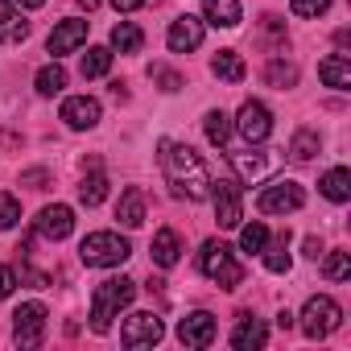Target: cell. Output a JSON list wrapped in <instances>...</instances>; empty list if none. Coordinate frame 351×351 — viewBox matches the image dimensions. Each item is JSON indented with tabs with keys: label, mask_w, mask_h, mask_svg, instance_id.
<instances>
[{
	"label": "cell",
	"mask_w": 351,
	"mask_h": 351,
	"mask_svg": "<svg viewBox=\"0 0 351 351\" xmlns=\"http://www.w3.org/2000/svg\"><path fill=\"white\" fill-rule=\"evenodd\" d=\"M157 165L165 173V182L173 191V199H186V203H203L211 195V169L207 161L191 149V145H178V141H157Z\"/></svg>",
	"instance_id": "cell-1"
},
{
	"label": "cell",
	"mask_w": 351,
	"mask_h": 351,
	"mask_svg": "<svg viewBox=\"0 0 351 351\" xmlns=\"http://www.w3.org/2000/svg\"><path fill=\"white\" fill-rule=\"evenodd\" d=\"M136 298V281L132 277H108L91 289V330L108 335L112 318H120V310H128Z\"/></svg>",
	"instance_id": "cell-2"
},
{
	"label": "cell",
	"mask_w": 351,
	"mask_h": 351,
	"mask_svg": "<svg viewBox=\"0 0 351 351\" xmlns=\"http://www.w3.org/2000/svg\"><path fill=\"white\" fill-rule=\"evenodd\" d=\"M199 269L203 277H211L219 289H240L244 285V265L236 261V248L223 240H207L199 252Z\"/></svg>",
	"instance_id": "cell-3"
},
{
	"label": "cell",
	"mask_w": 351,
	"mask_h": 351,
	"mask_svg": "<svg viewBox=\"0 0 351 351\" xmlns=\"http://www.w3.org/2000/svg\"><path fill=\"white\" fill-rule=\"evenodd\" d=\"M132 256V248H128V240L120 236V232H91L83 244H79V261L87 265V269H116V265H124Z\"/></svg>",
	"instance_id": "cell-4"
},
{
	"label": "cell",
	"mask_w": 351,
	"mask_h": 351,
	"mask_svg": "<svg viewBox=\"0 0 351 351\" xmlns=\"http://www.w3.org/2000/svg\"><path fill=\"white\" fill-rule=\"evenodd\" d=\"M339 326H343V306H339L335 298L314 293V298L302 306V330H306V339H326V335H335Z\"/></svg>",
	"instance_id": "cell-5"
},
{
	"label": "cell",
	"mask_w": 351,
	"mask_h": 351,
	"mask_svg": "<svg viewBox=\"0 0 351 351\" xmlns=\"http://www.w3.org/2000/svg\"><path fill=\"white\" fill-rule=\"evenodd\" d=\"M46 322H50V314H46L42 302H25V306H17V314H13V343H17L21 351L42 347V343H46Z\"/></svg>",
	"instance_id": "cell-6"
},
{
	"label": "cell",
	"mask_w": 351,
	"mask_h": 351,
	"mask_svg": "<svg viewBox=\"0 0 351 351\" xmlns=\"http://www.w3.org/2000/svg\"><path fill=\"white\" fill-rule=\"evenodd\" d=\"M256 207H261V215H289V211H302L306 207V191L293 178H277V182H269L261 191Z\"/></svg>",
	"instance_id": "cell-7"
},
{
	"label": "cell",
	"mask_w": 351,
	"mask_h": 351,
	"mask_svg": "<svg viewBox=\"0 0 351 351\" xmlns=\"http://www.w3.org/2000/svg\"><path fill=\"white\" fill-rule=\"evenodd\" d=\"M211 203H215V223L219 228H240L244 223V195H240V182L236 178H211V195H207Z\"/></svg>",
	"instance_id": "cell-8"
},
{
	"label": "cell",
	"mask_w": 351,
	"mask_h": 351,
	"mask_svg": "<svg viewBox=\"0 0 351 351\" xmlns=\"http://www.w3.org/2000/svg\"><path fill=\"white\" fill-rule=\"evenodd\" d=\"M161 335H165V322L153 314V310H136V314H128L124 318V326H120V343L124 347H153V343H161Z\"/></svg>",
	"instance_id": "cell-9"
},
{
	"label": "cell",
	"mask_w": 351,
	"mask_h": 351,
	"mask_svg": "<svg viewBox=\"0 0 351 351\" xmlns=\"http://www.w3.org/2000/svg\"><path fill=\"white\" fill-rule=\"evenodd\" d=\"M236 128L248 145H265L269 132H273V112L261 104V99H244L240 112H236Z\"/></svg>",
	"instance_id": "cell-10"
},
{
	"label": "cell",
	"mask_w": 351,
	"mask_h": 351,
	"mask_svg": "<svg viewBox=\"0 0 351 351\" xmlns=\"http://www.w3.org/2000/svg\"><path fill=\"white\" fill-rule=\"evenodd\" d=\"M203 38H207V25L199 21V17H178V21H169V29H165V46H169V54H191V50H199L203 46Z\"/></svg>",
	"instance_id": "cell-11"
},
{
	"label": "cell",
	"mask_w": 351,
	"mask_h": 351,
	"mask_svg": "<svg viewBox=\"0 0 351 351\" xmlns=\"http://www.w3.org/2000/svg\"><path fill=\"white\" fill-rule=\"evenodd\" d=\"M87 29H91V21L66 17V21H58V25L50 29V38H46V50H50L54 58H62V54H71V50H79V46L87 42Z\"/></svg>",
	"instance_id": "cell-12"
},
{
	"label": "cell",
	"mask_w": 351,
	"mask_h": 351,
	"mask_svg": "<svg viewBox=\"0 0 351 351\" xmlns=\"http://www.w3.org/2000/svg\"><path fill=\"white\" fill-rule=\"evenodd\" d=\"M34 232L46 236V240H66L75 232V211L66 203H54V207H42L38 219H34Z\"/></svg>",
	"instance_id": "cell-13"
},
{
	"label": "cell",
	"mask_w": 351,
	"mask_h": 351,
	"mask_svg": "<svg viewBox=\"0 0 351 351\" xmlns=\"http://www.w3.org/2000/svg\"><path fill=\"white\" fill-rule=\"evenodd\" d=\"M215 335H219V326H215V314H207V310H195V314H186V318L178 322L182 347H211Z\"/></svg>",
	"instance_id": "cell-14"
},
{
	"label": "cell",
	"mask_w": 351,
	"mask_h": 351,
	"mask_svg": "<svg viewBox=\"0 0 351 351\" xmlns=\"http://www.w3.org/2000/svg\"><path fill=\"white\" fill-rule=\"evenodd\" d=\"M99 99H91V95H71V99H62V120H66V128H75V132H87V128H95L99 124Z\"/></svg>",
	"instance_id": "cell-15"
},
{
	"label": "cell",
	"mask_w": 351,
	"mask_h": 351,
	"mask_svg": "<svg viewBox=\"0 0 351 351\" xmlns=\"http://www.w3.org/2000/svg\"><path fill=\"white\" fill-rule=\"evenodd\" d=\"M269 343V326L261 322V318H252V314H240V322H236V330H232V347L236 351H256V347H265Z\"/></svg>",
	"instance_id": "cell-16"
},
{
	"label": "cell",
	"mask_w": 351,
	"mask_h": 351,
	"mask_svg": "<svg viewBox=\"0 0 351 351\" xmlns=\"http://www.w3.org/2000/svg\"><path fill=\"white\" fill-rule=\"evenodd\" d=\"M203 25H215V29H236L244 21L240 13V0H203Z\"/></svg>",
	"instance_id": "cell-17"
},
{
	"label": "cell",
	"mask_w": 351,
	"mask_h": 351,
	"mask_svg": "<svg viewBox=\"0 0 351 351\" xmlns=\"http://www.w3.org/2000/svg\"><path fill=\"white\" fill-rule=\"evenodd\" d=\"M318 79L335 91H351V58L347 54H326L318 62Z\"/></svg>",
	"instance_id": "cell-18"
},
{
	"label": "cell",
	"mask_w": 351,
	"mask_h": 351,
	"mask_svg": "<svg viewBox=\"0 0 351 351\" xmlns=\"http://www.w3.org/2000/svg\"><path fill=\"white\" fill-rule=\"evenodd\" d=\"M178 261H182V236L173 232V228H161V232L153 236V265L173 269Z\"/></svg>",
	"instance_id": "cell-19"
},
{
	"label": "cell",
	"mask_w": 351,
	"mask_h": 351,
	"mask_svg": "<svg viewBox=\"0 0 351 351\" xmlns=\"http://www.w3.org/2000/svg\"><path fill=\"white\" fill-rule=\"evenodd\" d=\"M228 157H232V169H236L240 182H256V178H265V169H269V157L252 153V145H248V153H228Z\"/></svg>",
	"instance_id": "cell-20"
},
{
	"label": "cell",
	"mask_w": 351,
	"mask_h": 351,
	"mask_svg": "<svg viewBox=\"0 0 351 351\" xmlns=\"http://www.w3.org/2000/svg\"><path fill=\"white\" fill-rule=\"evenodd\" d=\"M116 219H120L124 228H141V223H145V191H141V186H128V191L120 195Z\"/></svg>",
	"instance_id": "cell-21"
},
{
	"label": "cell",
	"mask_w": 351,
	"mask_h": 351,
	"mask_svg": "<svg viewBox=\"0 0 351 351\" xmlns=\"http://www.w3.org/2000/svg\"><path fill=\"white\" fill-rule=\"evenodd\" d=\"M211 75L223 79V83H244L248 66H244V58H240L236 50H219V54L211 58Z\"/></svg>",
	"instance_id": "cell-22"
},
{
	"label": "cell",
	"mask_w": 351,
	"mask_h": 351,
	"mask_svg": "<svg viewBox=\"0 0 351 351\" xmlns=\"http://www.w3.org/2000/svg\"><path fill=\"white\" fill-rule=\"evenodd\" d=\"M261 261H265L269 273H289V265H293V256H289V232H281L277 240H269L261 248Z\"/></svg>",
	"instance_id": "cell-23"
},
{
	"label": "cell",
	"mask_w": 351,
	"mask_h": 351,
	"mask_svg": "<svg viewBox=\"0 0 351 351\" xmlns=\"http://www.w3.org/2000/svg\"><path fill=\"white\" fill-rule=\"evenodd\" d=\"M318 191H322L330 203H347V199H351V173H347L343 165L326 169V173H322V182H318Z\"/></svg>",
	"instance_id": "cell-24"
},
{
	"label": "cell",
	"mask_w": 351,
	"mask_h": 351,
	"mask_svg": "<svg viewBox=\"0 0 351 351\" xmlns=\"http://www.w3.org/2000/svg\"><path fill=\"white\" fill-rule=\"evenodd\" d=\"M34 87H38V95H58V91L66 87V71H62V62H58V58L46 62V66L34 75Z\"/></svg>",
	"instance_id": "cell-25"
},
{
	"label": "cell",
	"mask_w": 351,
	"mask_h": 351,
	"mask_svg": "<svg viewBox=\"0 0 351 351\" xmlns=\"http://www.w3.org/2000/svg\"><path fill=\"white\" fill-rule=\"evenodd\" d=\"M203 132H207V141H211L215 149H223V145L232 141V116H228V112H219V108H211V112H207V120H203Z\"/></svg>",
	"instance_id": "cell-26"
},
{
	"label": "cell",
	"mask_w": 351,
	"mask_h": 351,
	"mask_svg": "<svg viewBox=\"0 0 351 351\" xmlns=\"http://www.w3.org/2000/svg\"><path fill=\"white\" fill-rule=\"evenodd\" d=\"M29 38V21L21 17V13H0V46H17V42H25Z\"/></svg>",
	"instance_id": "cell-27"
},
{
	"label": "cell",
	"mask_w": 351,
	"mask_h": 351,
	"mask_svg": "<svg viewBox=\"0 0 351 351\" xmlns=\"http://www.w3.org/2000/svg\"><path fill=\"white\" fill-rule=\"evenodd\" d=\"M104 199H108V178H104L99 169H91L87 178L79 182V203H83V207H99Z\"/></svg>",
	"instance_id": "cell-28"
},
{
	"label": "cell",
	"mask_w": 351,
	"mask_h": 351,
	"mask_svg": "<svg viewBox=\"0 0 351 351\" xmlns=\"http://www.w3.org/2000/svg\"><path fill=\"white\" fill-rule=\"evenodd\" d=\"M141 42H145V34H141V25H132V21H120V25L112 29V50H120V54H136Z\"/></svg>",
	"instance_id": "cell-29"
},
{
	"label": "cell",
	"mask_w": 351,
	"mask_h": 351,
	"mask_svg": "<svg viewBox=\"0 0 351 351\" xmlns=\"http://www.w3.org/2000/svg\"><path fill=\"white\" fill-rule=\"evenodd\" d=\"M265 83H269V87L289 91V87H298V66H293V62H285V58H273V62L265 66Z\"/></svg>",
	"instance_id": "cell-30"
},
{
	"label": "cell",
	"mask_w": 351,
	"mask_h": 351,
	"mask_svg": "<svg viewBox=\"0 0 351 351\" xmlns=\"http://www.w3.org/2000/svg\"><path fill=\"white\" fill-rule=\"evenodd\" d=\"M112 71V50L108 46H91L83 54V79H104Z\"/></svg>",
	"instance_id": "cell-31"
},
{
	"label": "cell",
	"mask_w": 351,
	"mask_h": 351,
	"mask_svg": "<svg viewBox=\"0 0 351 351\" xmlns=\"http://www.w3.org/2000/svg\"><path fill=\"white\" fill-rule=\"evenodd\" d=\"M265 244H269V228L265 223H240V252L261 256Z\"/></svg>",
	"instance_id": "cell-32"
},
{
	"label": "cell",
	"mask_w": 351,
	"mask_h": 351,
	"mask_svg": "<svg viewBox=\"0 0 351 351\" xmlns=\"http://www.w3.org/2000/svg\"><path fill=\"white\" fill-rule=\"evenodd\" d=\"M318 145H322V141H318V132L298 128V132H293V141H289V157H293V161H310V157L318 153Z\"/></svg>",
	"instance_id": "cell-33"
},
{
	"label": "cell",
	"mask_w": 351,
	"mask_h": 351,
	"mask_svg": "<svg viewBox=\"0 0 351 351\" xmlns=\"http://www.w3.org/2000/svg\"><path fill=\"white\" fill-rule=\"evenodd\" d=\"M322 277H326V281H347V277H351V256H347V252H326Z\"/></svg>",
	"instance_id": "cell-34"
},
{
	"label": "cell",
	"mask_w": 351,
	"mask_h": 351,
	"mask_svg": "<svg viewBox=\"0 0 351 351\" xmlns=\"http://www.w3.org/2000/svg\"><path fill=\"white\" fill-rule=\"evenodd\" d=\"M21 223V203L9 195V191H0V232H9Z\"/></svg>",
	"instance_id": "cell-35"
},
{
	"label": "cell",
	"mask_w": 351,
	"mask_h": 351,
	"mask_svg": "<svg viewBox=\"0 0 351 351\" xmlns=\"http://www.w3.org/2000/svg\"><path fill=\"white\" fill-rule=\"evenodd\" d=\"M149 79L161 83V91H182V75H178V71H169V66H161V62L149 66Z\"/></svg>",
	"instance_id": "cell-36"
},
{
	"label": "cell",
	"mask_w": 351,
	"mask_h": 351,
	"mask_svg": "<svg viewBox=\"0 0 351 351\" xmlns=\"http://www.w3.org/2000/svg\"><path fill=\"white\" fill-rule=\"evenodd\" d=\"M326 9H330V0H289L293 17H322Z\"/></svg>",
	"instance_id": "cell-37"
},
{
	"label": "cell",
	"mask_w": 351,
	"mask_h": 351,
	"mask_svg": "<svg viewBox=\"0 0 351 351\" xmlns=\"http://www.w3.org/2000/svg\"><path fill=\"white\" fill-rule=\"evenodd\" d=\"M50 182V169H25L21 173V186H34V191H42Z\"/></svg>",
	"instance_id": "cell-38"
},
{
	"label": "cell",
	"mask_w": 351,
	"mask_h": 351,
	"mask_svg": "<svg viewBox=\"0 0 351 351\" xmlns=\"http://www.w3.org/2000/svg\"><path fill=\"white\" fill-rule=\"evenodd\" d=\"M13 289H17V273H13L9 265H0V302H5Z\"/></svg>",
	"instance_id": "cell-39"
},
{
	"label": "cell",
	"mask_w": 351,
	"mask_h": 351,
	"mask_svg": "<svg viewBox=\"0 0 351 351\" xmlns=\"http://www.w3.org/2000/svg\"><path fill=\"white\" fill-rule=\"evenodd\" d=\"M141 5H145V0H112V9H116V13H136Z\"/></svg>",
	"instance_id": "cell-40"
},
{
	"label": "cell",
	"mask_w": 351,
	"mask_h": 351,
	"mask_svg": "<svg viewBox=\"0 0 351 351\" xmlns=\"http://www.w3.org/2000/svg\"><path fill=\"white\" fill-rule=\"evenodd\" d=\"M306 256H314V261H318V256H322V244H318V240H314V236H310V240H306Z\"/></svg>",
	"instance_id": "cell-41"
},
{
	"label": "cell",
	"mask_w": 351,
	"mask_h": 351,
	"mask_svg": "<svg viewBox=\"0 0 351 351\" xmlns=\"http://www.w3.org/2000/svg\"><path fill=\"white\" fill-rule=\"evenodd\" d=\"M277 326H281V330H289V326H293V314H289V310H281V314H277Z\"/></svg>",
	"instance_id": "cell-42"
},
{
	"label": "cell",
	"mask_w": 351,
	"mask_h": 351,
	"mask_svg": "<svg viewBox=\"0 0 351 351\" xmlns=\"http://www.w3.org/2000/svg\"><path fill=\"white\" fill-rule=\"evenodd\" d=\"M17 5H21V9H42L46 0H17Z\"/></svg>",
	"instance_id": "cell-43"
},
{
	"label": "cell",
	"mask_w": 351,
	"mask_h": 351,
	"mask_svg": "<svg viewBox=\"0 0 351 351\" xmlns=\"http://www.w3.org/2000/svg\"><path fill=\"white\" fill-rule=\"evenodd\" d=\"M79 5H83L87 13H95V9H99V0H79Z\"/></svg>",
	"instance_id": "cell-44"
},
{
	"label": "cell",
	"mask_w": 351,
	"mask_h": 351,
	"mask_svg": "<svg viewBox=\"0 0 351 351\" xmlns=\"http://www.w3.org/2000/svg\"><path fill=\"white\" fill-rule=\"evenodd\" d=\"M13 9V0H0V13H9Z\"/></svg>",
	"instance_id": "cell-45"
}]
</instances>
